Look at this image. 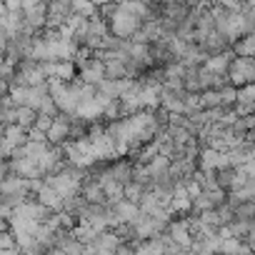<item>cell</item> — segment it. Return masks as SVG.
I'll return each mask as SVG.
<instances>
[{
	"instance_id": "277c9868",
	"label": "cell",
	"mask_w": 255,
	"mask_h": 255,
	"mask_svg": "<svg viewBox=\"0 0 255 255\" xmlns=\"http://www.w3.org/2000/svg\"><path fill=\"white\" fill-rule=\"evenodd\" d=\"M168 238L173 245H178L180 250H190L193 243H195V230H193V218H178V220H170L168 225Z\"/></svg>"
},
{
	"instance_id": "7c38bea8",
	"label": "cell",
	"mask_w": 255,
	"mask_h": 255,
	"mask_svg": "<svg viewBox=\"0 0 255 255\" xmlns=\"http://www.w3.org/2000/svg\"><path fill=\"white\" fill-rule=\"evenodd\" d=\"M50 100V93H48V83L45 85H38V88H28V100H25V108H33L35 113L43 108V103Z\"/></svg>"
},
{
	"instance_id": "e0dca14e",
	"label": "cell",
	"mask_w": 255,
	"mask_h": 255,
	"mask_svg": "<svg viewBox=\"0 0 255 255\" xmlns=\"http://www.w3.org/2000/svg\"><path fill=\"white\" fill-rule=\"evenodd\" d=\"M0 218H3V220H10V218H13V208H8L5 203H0Z\"/></svg>"
},
{
	"instance_id": "9a60e30c",
	"label": "cell",
	"mask_w": 255,
	"mask_h": 255,
	"mask_svg": "<svg viewBox=\"0 0 255 255\" xmlns=\"http://www.w3.org/2000/svg\"><path fill=\"white\" fill-rule=\"evenodd\" d=\"M53 120L55 118H50V115H43V113H38V118H35V130H40V133H45L48 135V130H50V125H53Z\"/></svg>"
},
{
	"instance_id": "9c48e42d",
	"label": "cell",
	"mask_w": 255,
	"mask_h": 255,
	"mask_svg": "<svg viewBox=\"0 0 255 255\" xmlns=\"http://www.w3.org/2000/svg\"><path fill=\"white\" fill-rule=\"evenodd\" d=\"M35 195H38L35 200H38L43 208H48L50 213H63V208H65V200H63V198H60V195H58V193H55L50 185H45V183H43V188H40Z\"/></svg>"
},
{
	"instance_id": "5bb4252c",
	"label": "cell",
	"mask_w": 255,
	"mask_h": 255,
	"mask_svg": "<svg viewBox=\"0 0 255 255\" xmlns=\"http://www.w3.org/2000/svg\"><path fill=\"white\" fill-rule=\"evenodd\" d=\"M35 118H38V113H35L33 108H18V120H15V125L30 130V128L35 125Z\"/></svg>"
},
{
	"instance_id": "30bf717a",
	"label": "cell",
	"mask_w": 255,
	"mask_h": 255,
	"mask_svg": "<svg viewBox=\"0 0 255 255\" xmlns=\"http://www.w3.org/2000/svg\"><path fill=\"white\" fill-rule=\"evenodd\" d=\"M103 110H105V103L95 95V98H90V100H85V103H80V108H78V113H75V118H80V120H95V118H103Z\"/></svg>"
},
{
	"instance_id": "4fadbf2b",
	"label": "cell",
	"mask_w": 255,
	"mask_h": 255,
	"mask_svg": "<svg viewBox=\"0 0 255 255\" xmlns=\"http://www.w3.org/2000/svg\"><path fill=\"white\" fill-rule=\"evenodd\" d=\"M233 53H235V58H255V35L248 33L240 40H235L233 43Z\"/></svg>"
},
{
	"instance_id": "5b68a950",
	"label": "cell",
	"mask_w": 255,
	"mask_h": 255,
	"mask_svg": "<svg viewBox=\"0 0 255 255\" xmlns=\"http://www.w3.org/2000/svg\"><path fill=\"white\" fill-rule=\"evenodd\" d=\"M110 208H113V223H115V228H133L135 220L140 218V205H135V203L120 200V203H115Z\"/></svg>"
},
{
	"instance_id": "8992f818",
	"label": "cell",
	"mask_w": 255,
	"mask_h": 255,
	"mask_svg": "<svg viewBox=\"0 0 255 255\" xmlns=\"http://www.w3.org/2000/svg\"><path fill=\"white\" fill-rule=\"evenodd\" d=\"M70 140V115H63L58 113L53 125H50V130H48V145L53 148H60Z\"/></svg>"
},
{
	"instance_id": "ba28073f",
	"label": "cell",
	"mask_w": 255,
	"mask_h": 255,
	"mask_svg": "<svg viewBox=\"0 0 255 255\" xmlns=\"http://www.w3.org/2000/svg\"><path fill=\"white\" fill-rule=\"evenodd\" d=\"M233 58H235V55H230V53L225 50V53L210 55V58L203 63V68H205L210 75H215V78H225V75H228V70H230V63H233Z\"/></svg>"
},
{
	"instance_id": "8fae6325",
	"label": "cell",
	"mask_w": 255,
	"mask_h": 255,
	"mask_svg": "<svg viewBox=\"0 0 255 255\" xmlns=\"http://www.w3.org/2000/svg\"><path fill=\"white\" fill-rule=\"evenodd\" d=\"M3 140L13 148V153L18 150V148H23L25 143H28V130L25 128H20V125H8L5 130H3Z\"/></svg>"
},
{
	"instance_id": "2e32d148",
	"label": "cell",
	"mask_w": 255,
	"mask_h": 255,
	"mask_svg": "<svg viewBox=\"0 0 255 255\" xmlns=\"http://www.w3.org/2000/svg\"><path fill=\"white\" fill-rule=\"evenodd\" d=\"M28 143H48V135L45 133H40V130H35V128H30L28 130Z\"/></svg>"
},
{
	"instance_id": "3957f363",
	"label": "cell",
	"mask_w": 255,
	"mask_h": 255,
	"mask_svg": "<svg viewBox=\"0 0 255 255\" xmlns=\"http://www.w3.org/2000/svg\"><path fill=\"white\" fill-rule=\"evenodd\" d=\"M228 83L233 88H245L255 83V58H233L228 70Z\"/></svg>"
},
{
	"instance_id": "52a82bcc",
	"label": "cell",
	"mask_w": 255,
	"mask_h": 255,
	"mask_svg": "<svg viewBox=\"0 0 255 255\" xmlns=\"http://www.w3.org/2000/svg\"><path fill=\"white\" fill-rule=\"evenodd\" d=\"M73 18V3H50L48 5V30H60Z\"/></svg>"
},
{
	"instance_id": "6da1fadb",
	"label": "cell",
	"mask_w": 255,
	"mask_h": 255,
	"mask_svg": "<svg viewBox=\"0 0 255 255\" xmlns=\"http://www.w3.org/2000/svg\"><path fill=\"white\" fill-rule=\"evenodd\" d=\"M43 180H45V185H50L65 203L73 200V198H78L80 190H83V170L70 168V165H65L60 173L48 175V178H43Z\"/></svg>"
},
{
	"instance_id": "7a4b0ae2",
	"label": "cell",
	"mask_w": 255,
	"mask_h": 255,
	"mask_svg": "<svg viewBox=\"0 0 255 255\" xmlns=\"http://www.w3.org/2000/svg\"><path fill=\"white\" fill-rule=\"evenodd\" d=\"M48 78L43 73V65L40 63H33V60H20V65L15 68V78H13V85H20V88H38V85H45Z\"/></svg>"
}]
</instances>
